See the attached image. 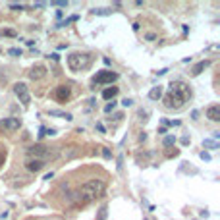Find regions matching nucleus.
I'll return each mask as SVG.
<instances>
[{"mask_svg":"<svg viewBox=\"0 0 220 220\" xmlns=\"http://www.w3.org/2000/svg\"><path fill=\"white\" fill-rule=\"evenodd\" d=\"M168 87H170V89H168V93L164 95V106L168 110H180L193 97L191 87H189L187 83H183V81H172Z\"/></svg>","mask_w":220,"mask_h":220,"instance_id":"obj_1","label":"nucleus"},{"mask_svg":"<svg viewBox=\"0 0 220 220\" xmlns=\"http://www.w3.org/2000/svg\"><path fill=\"white\" fill-rule=\"evenodd\" d=\"M104 181L102 180H89V181H85L83 185H79L75 191H73L71 195V199L75 205H87V203H91L95 201L97 197H100L102 193H104Z\"/></svg>","mask_w":220,"mask_h":220,"instance_id":"obj_2","label":"nucleus"},{"mask_svg":"<svg viewBox=\"0 0 220 220\" xmlns=\"http://www.w3.org/2000/svg\"><path fill=\"white\" fill-rule=\"evenodd\" d=\"M93 62V56L87 52H71L68 56V66L71 71H81L85 68H89Z\"/></svg>","mask_w":220,"mask_h":220,"instance_id":"obj_3","label":"nucleus"},{"mask_svg":"<svg viewBox=\"0 0 220 220\" xmlns=\"http://www.w3.org/2000/svg\"><path fill=\"white\" fill-rule=\"evenodd\" d=\"M27 155H29V158H39L43 162H47L50 158H56L58 153L45 145H31V147H27Z\"/></svg>","mask_w":220,"mask_h":220,"instance_id":"obj_4","label":"nucleus"},{"mask_svg":"<svg viewBox=\"0 0 220 220\" xmlns=\"http://www.w3.org/2000/svg\"><path fill=\"white\" fill-rule=\"evenodd\" d=\"M118 79V73L116 71H110V70H102V71H97V75L93 77V83H99V85H108Z\"/></svg>","mask_w":220,"mask_h":220,"instance_id":"obj_5","label":"nucleus"},{"mask_svg":"<svg viewBox=\"0 0 220 220\" xmlns=\"http://www.w3.org/2000/svg\"><path fill=\"white\" fill-rule=\"evenodd\" d=\"M52 97L56 102H60V104H64V102H68L70 97H71V89L68 85H58L56 89L52 91Z\"/></svg>","mask_w":220,"mask_h":220,"instance_id":"obj_6","label":"nucleus"},{"mask_svg":"<svg viewBox=\"0 0 220 220\" xmlns=\"http://www.w3.org/2000/svg\"><path fill=\"white\" fill-rule=\"evenodd\" d=\"M14 93H16V97L19 99V102L29 104L31 97H29V91H27V85L25 83H16V85H14Z\"/></svg>","mask_w":220,"mask_h":220,"instance_id":"obj_7","label":"nucleus"},{"mask_svg":"<svg viewBox=\"0 0 220 220\" xmlns=\"http://www.w3.org/2000/svg\"><path fill=\"white\" fill-rule=\"evenodd\" d=\"M19 128H21L19 118H4L0 122V129H4V131H18Z\"/></svg>","mask_w":220,"mask_h":220,"instance_id":"obj_8","label":"nucleus"},{"mask_svg":"<svg viewBox=\"0 0 220 220\" xmlns=\"http://www.w3.org/2000/svg\"><path fill=\"white\" fill-rule=\"evenodd\" d=\"M47 75V68L43 64H37V66H33L31 70H29V77L33 79V81H39V79H43Z\"/></svg>","mask_w":220,"mask_h":220,"instance_id":"obj_9","label":"nucleus"},{"mask_svg":"<svg viewBox=\"0 0 220 220\" xmlns=\"http://www.w3.org/2000/svg\"><path fill=\"white\" fill-rule=\"evenodd\" d=\"M45 164L47 162H43V160H39V158H27V162H25V168L29 172H41L43 168H45Z\"/></svg>","mask_w":220,"mask_h":220,"instance_id":"obj_10","label":"nucleus"},{"mask_svg":"<svg viewBox=\"0 0 220 220\" xmlns=\"http://www.w3.org/2000/svg\"><path fill=\"white\" fill-rule=\"evenodd\" d=\"M207 118L210 122H220V106L218 104H210L207 108Z\"/></svg>","mask_w":220,"mask_h":220,"instance_id":"obj_11","label":"nucleus"},{"mask_svg":"<svg viewBox=\"0 0 220 220\" xmlns=\"http://www.w3.org/2000/svg\"><path fill=\"white\" fill-rule=\"evenodd\" d=\"M209 66H210V60H203V62H199V64H195L193 70H191V75H199V73H201L203 70H207Z\"/></svg>","mask_w":220,"mask_h":220,"instance_id":"obj_12","label":"nucleus"},{"mask_svg":"<svg viewBox=\"0 0 220 220\" xmlns=\"http://www.w3.org/2000/svg\"><path fill=\"white\" fill-rule=\"evenodd\" d=\"M116 95H118V87H108V89L102 91V99H106V100L112 99V100H114Z\"/></svg>","mask_w":220,"mask_h":220,"instance_id":"obj_13","label":"nucleus"},{"mask_svg":"<svg viewBox=\"0 0 220 220\" xmlns=\"http://www.w3.org/2000/svg\"><path fill=\"white\" fill-rule=\"evenodd\" d=\"M160 97H162V87H160V85L158 87H153V89L149 91V99L151 100H158Z\"/></svg>","mask_w":220,"mask_h":220,"instance_id":"obj_14","label":"nucleus"},{"mask_svg":"<svg viewBox=\"0 0 220 220\" xmlns=\"http://www.w3.org/2000/svg\"><path fill=\"white\" fill-rule=\"evenodd\" d=\"M50 116H60V118H66V120H73V116L68 114V112H60V110H50L48 112Z\"/></svg>","mask_w":220,"mask_h":220,"instance_id":"obj_15","label":"nucleus"},{"mask_svg":"<svg viewBox=\"0 0 220 220\" xmlns=\"http://www.w3.org/2000/svg\"><path fill=\"white\" fill-rule=\"evenodd\" d=\"M0 37H18V33L14 31V29H0Z\"/></svg>","mask_w":220,"mask_h":220,"instance_id":"obj_16","label":"nucleus"},{"mask_svg":"<svg viewBox=\"0 0 220 220\" xmlns=\"http://www.w3.org/2000/svg\"><path fill=\"white\" fill-rule=\"evenodd\" d=\"M93 14H95V16H110L112 12L106 10V8H95V10H93Z\"/></svg>","mask_w":220,"mask_h":220,"instance_id":"obj_17","label":"nucleus"},{"mask_svg":"<svg viewBox=\"0 0 220 220\" xmlns=\"http://www.w3.org/2000/svg\"><path fill=\"white\" fill-rule=\"evenodd\" d=\"M164 147H172V145H176V137L174 135H168V137H164V143H162Z\"/></svg>","mask_w":220,"mask_h":220,"instance_id":"obj_18","label":"nucleus"},{"mask_svg":"<svg viewBox=\"0 0 220 220\" xmlns=\"http://www.w3.org/2000/svg\"><path fill=\"white\" fill-rule=\"evenodd\" d=\"M77 19H79V16H70V18L66 19V21H60V23H58V27H64V25L71 23V21H77Z\"/></svg>","mask_w":220,"mask_h":220,"instance_id":"obj_19","label":"nucleus"},{"mask_svg":"<svg viewBox=\"0 0 220 220\" xmlns=\"http://www.w3.org/2000/svg\"><path fill=\"white\" fill-rule=\"evenodd\" d=\"M203 147H209V149H218V145L214 141H210V139H205L203 141Z\"/></svg>","mask_w":220,"mask_h":220,"instance_id":"obj_20","label":"nucleus"},{"mask_svg":"<svg viewBox=\"0 0 220 220\" xmlns=\"http://www.w3.org/2000/svg\"><path fill=\"white\" fill-rule=\"evenodd\" d=\"M114 108H116V102L112 100V102H108V104L104 106V112H112V110H114Z\"/></svg>","mask_w":220,"mask_h":220,"instance_id":"obj_21","label":"nucleus"},{"mask_svg":"<svg viewBox=\"0 0 220 220\" xmlns=\"http://www.w3.org/2000/svg\"><path fill=\"white\" fill-rule=\"evenodd\" d=\"M104 218H106V207H102L100 212H99V216H97V220H104Z\"/></svg>","mask_w":220,"mask_h":220,"instance_id":"obj_22","label":"nucleus"},{"mask_svg":"<svg viewBox=\"0 0 220 220\" xmlns=\"http://www.w3.org/2000/svg\"><path fill=\"white\" fill-rule=\"evenodd\" d=\"M10 10H14V12H21V10H23V6H21V4H10Z\"/></svg>","mask_w":220,"mask_h":220,"instance_id":"obj_23","label":"nucleus"},{"mask_svg":"<svg viewBox=\"0 0 220 220\" xmlns=\"http://www.w3.org/2000/svg\"><path fill=\"white\" fill-rule=\"evenodd\" d=\"M8 54H12V56H21V50H19V48H10Z\"/></svg>","mask_w":220,"mask_h":220,"instance_id":"obj_24","label":"nucleus"},{"mask_svg":"<svg viewBox=\"0 0 220 220\" xmlns=\"http://www.w3.org/2000/svg\"><path fill=\"white\" fill-rule=\"evenodd\" d=\"M102 157H104V158H110V157H112V153H110L106 147H102Z\"/></svg>","mask_w":220,"mask_h":220,"instance_id":"obj_25","label":"nucleus"},{"mask_svg":"<svg viewBox=\"0 0 220 220\" xmlns=\"http://www.w3.org/2000/svg\"><path fill=\"white\" fill-rule=\"evenodd\" d=\"M52 6H60V8H64V6H68V2H64V0H58V2H50Z\"/></svg>","mask_w":220,"mask_h":220,"instance_id":"obj_26","label":"nucleus"},{"mask_svg":"<svg viewBox=\"0 0 220 220\" xmlns=\"http://www.w3.org/2000/svg\"><path fill=\"white\" fill-rule=\"evenodd\" d=\"M122 104H124V106H131V104H133V100H131V99H124Z\"/></svg>","mask_w":220,"mask_h":220,"instance_id":"obj_27","label":"nucleus"},{"mask_svg":"<svg viewBox=\"0 0 220 220\" xmlns=\"http://www.w3.org/2000/svg\"><path fill=\"white\" fill-rule=\"evenodd\" d=\"M97 129L100 131V133H106V129H104V126H102V124H97Z\"/></svg>","mask_w":220,"mask_h":220,"instance_id":"obj_28","label":"nucleus"},{"mask_svg":"<svg viewBox=\"0 0 220 220\" xmlns=\"http://www.w3.org/2000/svg\"><path fill=\"white\" fill-rule=\"evenodd\" d=\"M201 158L203 160H210V155H209V153H201Z\"/></svg>","mask_w":220,"mask_h":220,"instance_id":"obj_29","label":"nucleus"},{"mask_svg":"<svg viewBox=\"0 0 220 220\" xmlns=\"http://www.w3.org/2000/svg\"><path fill=\"white\" fill-rule=\"evenodd\" d=\"M155 39H157L155 33H149V35H147V41H155Z\"/></svg>","mask_w":220,"mask_h":220,"instance_id":"obj_30","label":"nucleus"},{"mask_svg":"<svg viewBox=\"0 0 220 220\" xmlns=\"http://www.w3.org/2000/svg\"><path fill=\"white\" fill-rule=\"evenodd\" d=\"M33 6H35V8H45V6H47V4H45V2H35Z\"/></svg>","mask_w":220,"mask_h":220,"instance_id":"obj_31","label":"nucleus"}]
</instances>
